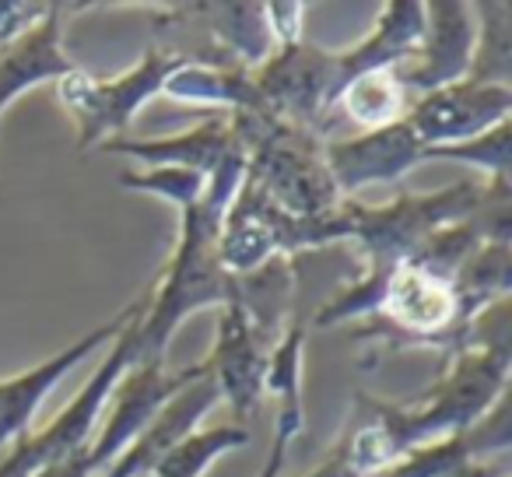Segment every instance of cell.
Listing matches in <instances>:
<instances>
[{
  "instance_id": "6da1fadb",
  "label": "cell",
  "mask_w": 512,
  "mask_h": 477,
  "mask_svg": "<svg viewBox=\"0 0 512 477\" xmlns=\"http://www.w3.org/2000/svg\"><path fill=\"white\" fill-rule=\"evenodd\" d=\"M481 200V183H456L435 193H400L390 204H355L344 200V239L365 253V271L330 295V302L313 316V327H334L355 316H372L379 288L393 267L411 260L442 228L467 221Z\"/></svg>"
},
{
  "instance_id": "7a4b0ae2",
  "label": "cell",
  "mask_w": 512,
  "mask_h": 477,
  "mask_svg": "<svg viewBox=\"0 0 512 477\" xmlns=\"http://www.w3.org/2000/svg\"><path fill=\"white\" fill-rule=\"evenodd\" d=\"M512 348H467L446 362V372L411 400H379L365 393V407L390 439L393 453L435 446L474 428L498 397L509 393Z\"/></svg>"
},
{
  "instance_id": "3957f363",
  "label": "cell",
  "mask_w": 512,
  "mask_h": 477,
  "mask_svg": "<svg viewBox=\"0 0 512 477\" xmlns=\"http://www.w3.org/2000/svg\"><path fill=\"white\" fill-rule=\"evenodd\" d=\"M225 211L200 200L179 211V235L169 264L162 267L151 299L144 295V313L137 320V362L165 365L172 334L197 309H221L235 302V274L218 260V228Z\"/></svg>"
},
{
  "instance_id": "277c9868",
  "label": "cell",
  "mask_w": 512,
  "mask_h": 477,
  "mask_svg": "<svg viewBox=\"0 0 512 477\" xmlns=\"http://www.w3.org/2000/svg\"><path fill=\"white\" fill-rule=\"evenodd\" d=\"M179 64L186 60L158 43L144 50V57L120 78H95L78 67L64 81H57L60 102L78 123V151H99L106 141L123 137V130L137 120V113L155 95H162L165 81Z\"/></svg>"
},
{
  "instance_id": "5b68a950",
  "label": "cell",
  "mask_w": 512,
  "mask_h": 477,
  "mask_svg": "<svg viewBox=\"0 0 512 477\" xmlns=\"http://www.w3.org/2000/svg\"><path fill=\"white\" fill-rule=\"evenodd\" d=\"M337 53L316 43L274 46V53L253 71V85L278 120L320 134V120L334 106Z\"/></svg>"
},
{
  "instance_id": "8992f818",
  "label": "cell",
  "mask_w": 512,
  "mask_h": 477,
  "mask_svg": "<svg viewBox=\"0 0 512 477\" xmlns=\"http://www.w3.org/2000/svg\"><path fill=\"white\" fill-rule=\"evenodd\" d=\"M200 372H204V362L190 365V369H179V372H169L165 365H148V362L130 365L106 404L109 407L106 425H102V432L95 435V442L88 446V463H92L95 477L106 467H113V463L141 439L144 428L158 418V411H162L179 390H186Z\"/></svg>"
},
{
  "instance_id": "52a82bcc",
  "label": "cell",
  "mask_w": 512,
  "mask_h": 477,
  "mask_svg": "<svg viewBox=\"0 0 512 477\" xmlns=\"http://www.w3.org/2000/svg\"><path fill=\"white\" fill-rule=\"evenodd\" d=\"M141 309H144V295L134 302V306L123 309L120 316H113V320H106L102 327H95L92 334H85L81 341H74L71 348L57 351L53 358H46V362L18 372V376L0 379V456L32 432V421H36L39 407H43L46 397L57 390L60 379L71 376V372L78 369L92 351L109 348V344L123 334V327H127L134 316H141Z\"/></svg>"
},
{
  "instance_id": "ba28073f",
  "label": "cell",
  "mask_w": 512,
  "mask_h": 477,
  "mask_svg": "<svg viewBox=\"0 0 512 477\" xmlns=\"http://www.w3.org/2000/svg\"><path fill=\"white\" fill-rule=\"evenodd\" d=\"M512 120V88L477 85V81H456V85L435 88L418 95L407 109L404 123L425 148H446L460 144L498 123Z\"/></svg>"
},
{
  "instance_id": "9c48e42d",
  "label": "cell",
  "mask_w": 512,
  "mask_h": 477,
  "mask_svg": "<svg viewBox=\"0 0 512 477\" xmlns=\"http://www.w3.org/2000/svg\"><path fill=\"white\" fill-rule=\"evenodd\" d=\"M421 8H425L421 46L411 57V64L404 71H397L400 85L414 99L467 78L470 60H474V39H477L474 4H463V0H432V4H421Z\"/></svg>"
},
{
  "instance_id": "30bf717a",
  "label": "cell",
  "mask_w": 512,
  "mask_h": 477,
  "mask_svg": "<svg viewBox=\"0 0 512 477\" xmlns=\"http://www.w3.org/2000/svg\"><path fill=\"white\" fill-rule=\"evenodd\" d=\"M267 362H271V344L256 334V327L242 313L239 302L221 306L218 334H214L211 355L204 358V369L218 386V397L232 404L239 425L267 397Z\"/></svg>"
},
{
  "instance_id": "8fae6325",
  "label": "cell",
  "mask_w": 512,
  "mask_h": 477,
  "mask_svg": "<svg viewBox=\"0 0 512 477\" xmlns=\"http://www.w3.org/2000/svg\"><path fill=\"white\" fill-rule=\"evenodd\" d=\"M330 179H334L341 200L372 183H400L425 162V144L411 134L404 120L393 127L365 130L351 141L323 144Z\"/></svg>"
},
{
  "instance_id": "7c38bea8",
  "label": "cell",
  "mask_w": 512,
  "mask_h": 477,
  "mask_svg": "<svg viewBox=\"0 0 512 477\" xmlns=\"http://www.w3.org/2000/svg\"><path fill=\"white\" fill-rule=\"evenodd\" d=\"M64 4H50L46 15L32 29H25L8 46H0V116L18 95H25L36 85H57L78 67L64 53Z\"/></svg>"
},
{
  "instance_id": "4fadbf2b",
  "label": "cell",
  "mask_w": 512,
  "mask_h": 477,
  "mask_svg": "<svg viewBox=\"0 0 512 477\" xmlns=\"http://www.w3.org/2000/svg\"><path fill=\"white\" fill-rule=\"evenodd\" d=\"M421 32H425V8L414 0H390L383 15L376 18V29L355 43L351 50L337 53V78H334V102L337 92L358 74L372 71H393L397 64L411 60L421 46Z\"/></svg>"
},
{
  "instance_id": "5bb4252c",
  "label": "cell",
  "mask_w": 512,
  "mask_h": 477,
  "mask_svg": "<svg viewBox=\"0 0 512 477\" xmlns=\"http://www.w3.org/2000/svg\"><path fill=\"white\" fill-rule=\"evenodd\" d=\"M239 137L232 130L228 116H211L200 127L186 130L179 137H158V141H134V137H116L106 141L99 151L106 155H134L141 162H148V169L155 165H176V169H193L200 176H211L232 151H239Z\"/></svg>"
},
{
  "instance_id": "9a60e30c",
  "label": "cell",
  "mask_w": 512,
  "mask_h": 477,
  "mask_svg": "<svg viewBox=\"0 0 512 477\" xmlns=\"http://www.w3.org/2000/svg\"><path fill=\"white\" fill-rule=\"evenodd\" d=\"M162 95L193 106H218L232 113H256L267 109L253 85V71L232 64H204V60H186L169 74ZM228 113V116H232ZM271 113V109H267Z\"/></svg>"
},
{
  "instance_id": "2e32d148",
  "label": "cell",
  "mask_w": 512,
  "mask_h": 477,
  "mask_svg": "<svg viewBox=\"0 0 512 477\" xmlns=\"http://www.w3.org/2000/svg\"><path fill=\"white\" fill-rule=\"evenodd\" d=\"M197 22L218 46H225L228 64L256 71L274 53L264 4H193Z\"/></svg>"
},
{
  "instance_id": "e0dca14e",
  "label": "cell",
  "mask_w": 512,
  "mask_h": 477,
  "mask_svg": "<svg viewBox=\"0 0 512 477\" xmlns=\"http://www.w3.org/2000/svg\"><path fill=\"white\" fill-rule=\"evenodd\" d=\"M302 348H306V323L285 327V334L271 348L264 386V393H271L278 400V407H274V432H285L292 439L306 425V407H302Z\"/></svg>"
},
{
  "instance_id": "ac0fdd59",
  "label": "cell",
  "mask_w": 512,
  "mask_h": 477,
  "mask_svg": "<svg viewBox=\"0 0 512 477\" xmlns=\"http://www.w3.org/2000/svg\"><path fill=\"white\" fill-rule=\"evenodd\" d=\"M414 95L400 85L397 71H372V74H358L348 85L337 92L334 106L344 109L351 123L365 130H379V127H393L407 116Z\"/></svg>"
},
{
  "instance_id": "d6986e66",
  "label": "cell",
  "mask_w": 512,
  "mask_h": 477,
  "mask_svg": "<svg viewBox=\"0 0 512 477\" xmlns=\"http://www.w3.org/2000/svg\"><path fill=\"white\" fill-rule=\"evenodd\" d=\"M474 15L477 39L467 81L512 88V4H481Z\"/></svg>"
},
{
  "instance_id": "ffe728a7",
  "label": "cell",
  "mask_w": 512,
  "mask_h": 477,
  "mask_svg": "<svg viewBox=\"0 0 512 477\" xmlns=\"http://www.w3.org/2000/svg\"><path fill=\"white\" fill-rule=\"evenodd\" d=\"M249 442V432L242 425H218L197 428L186 439H179L172 449L158 456V463L148 470V477H204L207 467L228 449H242Z\"/></svg>"
},
{
  "instance_id": "44dd1931",
  "label": "cell",
  "mask_w": 512,
  "mask_h": 477,
  "mask_svg": "<svg viewBox=\"0 0 512 477\" xmlns=\"http://www.w3.org/2000/svg\"><path fill=\"white\" fill-rule=\"evenodd\" d=\"M425 162H463L474 165L484 183H509L512 179V120L484 130L460 144L446 148H425Z\"/></svg>"
},
{
  "instance_id": "7402d4cb",
  "label": "cell",
  "mask_w": 512,
  "mask_h": 477,
  "mask_svg": "<svg viewBox=\"0 0 512 477\" xmlns=\"http://www.w3.org/2000/svg\"><path fill=\"white\" fill-rule=\"evenodd\" d=\"M207 179L193 169H176V165H155L148 172H120V190L130 193H151L165 200L176 211H186L200 200Z\"/></svg>"
},
{
  "instance_id": "603a6c76",
  "label": "cell",
  "mask_w": 512,
  "mask_h": 477,
  "mask_svg": "<svg viewBox=\"0 0 512 477\" xmlns=\"http://www.w3.org/2000/svg\"><path fill=\"white\" fill-rule=\"evenodd\" d=\"M302 11L306 4H264V18L267 29H271L274 46H288L302 39Z\"/></svg>"
},
{
  "instance_id": "cb8c5ba5",
  "label": "cell",
  "mask_w": 512,
  "mask_h": 477,
  "mask_svg": "<svg viewBox=\"0 0 512 477\" xmlns=\"http://www.w3.org/2000/svg\"><path fill=\"white\" fill-rule=\"evenodd\" d=\"M50 4H18V0H0V46H8L11 39H18L25 29L39 22L46 15Z\"/></svg>"
}]
</instances>
